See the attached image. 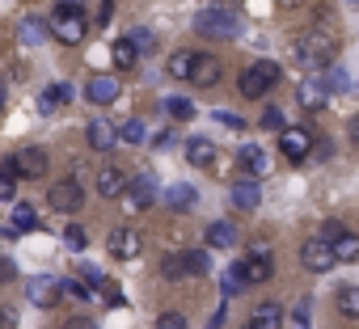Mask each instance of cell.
Returning a JSON list of instances; mask_svg holds the SVG:
<instances>
[{
    "instance_id": "cell-1",
    "label": "cell",
    "mask_w": 359,
    "mask_h": 329,
    "mask_svg": "<svg viewBox=\"0 0 359 329\" xmlns=\"http://www.w3.org/2000/svg\"><path fill=\"white\" fill-rule=\"evenodd\" d=\"M292 55H296L300 68H309V72H325V68L334 64V55H338V38L325 34V30H309V34L296 38Z\"/></svg>"
},
{
    "instance_id": "cell-2",
    "label": "cell",
    "mask_w": 359,
    "mask_h": 329,
    "mask_svg": "<svg viewBox=\"0 0 359 329\" xmlns=\"http://www.w3.org/2000/svg\"><path fill=\"white\" fill-rule=\"evenodd\" d=\"M51 34H55L60 43H68V47L85 43L89 18H85V5H81V0H60V5H55V13H51Z\"/></svg>"
},
{
    "instance_id": "cell-3",
    "label": "cell",
    "mask_w": 359,
    "mask_h": 329,
    "mask_svg": "<svg viewBox=\"0 0 359 329\" xmlns=\"http://www.w3.org/2000/svg\"><path fill=\"white\" fill-rule=\"evenodd\" d=\"M195 30L208 34V38H237V34H241V13L229 9V5H208V9L195 18Z\"/></svg>"
},
{
    "instance_id": "cell-4",
    "label": "cell",
    "mask_w": 359,
    "mask_h": 329,
    "mask_svg": "<svg viewBox=\"0 0 359 329\" xmlns=\"http://www.w3.org/2000/svg\"><path fill=\"white\" fill-rule=\"evenodd\" d=\"M279 76H283V68L279 64H254V68H245L241 72V80H237V89H241V97H250V102H258V97H266L275 85H279Z\"/></svg>"
},
{
    "instance_id": "cell-5",
    "label": "cell",
    "mask_w": 359,
    "mask_h": 329,
    "mask_svg": "<svg viewBox=\"0 0 359 329\" xmlns=\"http://www.w3.org/2000/svg\"><path fill=\"white\" fill-rule=\"evenodd\" d=\"M313 148H317V135L309 131V127H283L279 131V152L287 156V160H309L313 156Z\"/></svg>"
},
{
    "instance_id": "cell-6",
    "label": "cell",
    "mask_w": 359,
    "mask_h": 329,
    "mask_svg": "<svg viewBox=\"0 0 359 329\" xmlns=\"http://www.w3.org/2000/svg\"><path fill=\"white\" fill-rule=\"evenodd\" d=\"M47 203H51L55 211H64V216H68V211H81V207H85V190H81V182H76V178H60V182L47 190Z\"/></svg>"
},
{
    "instance_id": "cell-7",
    "label": "cell",
    "mask_w": 359,
    "mask_h": 329,
    "mask_svg": "<svg viewBox=\"0 0 359 329\" xmlns=\"http://www.w3.org/2000/svg\"><path fill=\"white\" fill-rule=\"evenodd\" d=\"M300 262H304V270L325 274V270L334 266V245H330L325 237H309V241L300 245Z\"/></svg>"
},
{
    "instance_id": "cell-8",
    "label": "cell",
    "mask_w": 359,
    "mask_h": 329,
    "mask_svg": "<svg viewBox=\"0 0 359 329\" xmlns=\"http://www.w3.org/2000/svg\"><path fill=\"white\" fill-rule=\"evenodd\" d=\"M123 199H127L131 211H148V207L156 203V178H152V174H135V178L127 182V195H123Z\"/></svg>"
},
{
    "instance_id": "cell-9",
    "label": "cell",
    "mask_w": 359,
    "mask_h": 329,
    "mask_svg": "<svg viewBox=\"0 0 359 329\" xmlns=\"http://www.w3.org/2000/svg\"><path fill=\"white\" fill-rule=\"evenodd\" d=\"M26 295H30V304H39V308H55L60 304V279L55 274H34L30 283H26Z\"/></svg>"
},
{
    "instance_id": "cell-10",
    "label": "cell",
    "mask_w": 359,
    "mask_h": 329,
    "mask_svg": "<svg viewBox=\"0 0 359 329\" xmlns=\"http://www.w3.org/2000/svg\"><path fill=\"white\" fill-rule=\"evenodd\" d=\"M237 160H241V169H245L250 182H258V178L271 174V156H266L258 144H241V148H237Z\"/></svg>"
},
{
    "instance_id": "cell-11",
    "label": "cell",
    "mask_w": 359,
    "mask_h": 329,
    "mask_svg": "<svg viewBox=\"0 0 359 329\" xmlns=\"http://www.w3.org/2000/svg\"><path fill=\"white\" fill-rule=\"evenodd\" d=\"M220 76H224V64H220L216 55H195V64H191V85L212 89V85H220Z\"/></svg>"
},
{
    "instance_id": "cell-12",
    "label": "cell",
    "mask_w": 359,
    "mask_h": 329,
    "mask_svg": "<svg viewBox=\"0 0 359 329\" xmlns=\"http://www.w3.org/2000/svg\"><path fill=\"white\" fill-rule=\"evenodd\" d=\"M13 160H18V178H47V164H51V160H47V152H43V148H34V144H30V148H22Z\"/></svg>"
},
{
    "instance_id": "cell-13",
    "label": "cell",
    "mask_w": 359,
    "mask_h": 329,
    "mask_svg": "<svg viewBox=\"0 0 359 329\" xmlns=\"http://www.w3.org/2000/svg\"><path fill=\"white\" fill-rule=\"evenodd\" d=\"M118 93H123V85H118V76H110V72H102V76H93V80L85 85V97H89L93 106H110Z\"/></svg>"
},
{
    "instance_id": "cell-14",
    "label": "cell",
    "mask_w": 359,
    "mask_h": 329,
    "mask_svg": "<svg viewBox=\"0 0 359 329\" xmlns=\"http://www.w3.org/2000/svg\"><path fill=\"white\" fill-rule=\"evenodd\" d=\"M85 139H89L93 152H110V148H118V127H110L106 118H93L85 127Z\"/></svg>"
},
{
    "instance_id": "cell-15",
    "label": "cell",
    "mask_w": 359,
    "mask_h": 329,
    "mask_svg": "<svg viewBox=\"0 0 359 329\" xmlns=\"http://www.w3.org/2000/svg\"><path fill=\"white\" fill-rule=\"evenodd\" d=\"M127 182H131V178L118 169V164H106V169L97 174V195H102V199H123V195H127Z\"/></svg>"
},
{
    "instance_id": "cell-16",
    "label": "cell",
    "mask_w": 359,
    "mask_h": 329,
    "mask_svg": "<svg viewBox=\"0 0 359 329\" xmlns=\"http://www.w3.org/2000/svg\"><path fill=\"white\" fill-rule=\"evenodd\" d=\"M140 245H144V241H140L135 228H114V232H110V253H114L118 262H131V258L140 253Z\"/></svg>"
},
{
    "instance_id": "cell-17",
    "label": "cell",
    "mask_w": 359,
    "mask_h": 329,
    "mask_svg": "<svg viewBox=\"0 0 359 329\" xmlns=\"http://www.w3.org/2000/svg\"><path fill=\"white\" fill-rule=\"evenodd\" d=\"M187 160L195 164V169H208V164H216V144H212L208 135L187 139Z\"/></svg>"
},
{
    "instance_id": "cell-18",
    "label": "cell",
    "mask_w": 359,
    "mask_h": 329,
    "mask_svg": "<svg viewBox=\"0 0 359 329\" xmlns=\"http://www.w3.org/2000/svg\"><path fill=\"white\" fill-rule=\"evenodd\" d=\"M250 325L254 329H283V308L271 300V304H258L254 312H250Z\"/></svg>"
},
{
    "instance_id": "cell-19",
    "label": "cell",
    "mask_w": 359,
    "mask_h": 329,
    "mask_svg": "<svg viewBox=\"0 0 359 329\" xmlns=\"http://www.w3.org/2000/svg\"><path fill=\"white\" fill-rule=\"evenodd\" d=\"M195 199H199V195H195V186H187V182H177V186L165 190V207H169V211H191Z\"/></svg>"
},
{
    "instance_id": "cell-20",
    "label": "cell",
    "mask_w": 359,
    "mask_h": 329,
    "mask_svg": "<svg viewBox=\"0 0 359 329\" xmlns=\"http://www.w3.org/2000/svg\"><path fill=\"white\" fill-rule=\"evenodd\" d=\"M296 97H300V106L304 110H321L325 102H330V93L317 85V76H309V80H300V89H296Z\"/></svg>"
},
{
    "instance_id": "cell-21",
    "label": "cell",
    "mask_w": 359,
    "mask_h": 329,
    "mask_svg": "<svg viewBox=\"0 0 359 329\" xmlns=\"http://www.w3.org/2000/svg\"><path fill=\"white\" fill-rule=\"evenodd\" d=\"M330 245H334V262H359V237H355V232L342 228Z\"/></svg>"
},
{
    "instance_id": "cell-22",
    "label": "cell",
    "mask_w": 359,
    "mask_h": 329,
    "mask_svg": "<svg viewBox=\"0 0 359 329\" xmlns=\"http://www.w3.org/2000/svg\"><path fill=\"white\" fill-rule=\"evenodd\" d=\"M233 203H237L241 211H254V207L262 203V190H258V182H250V178H245V182H237V186H233Z\"/></svg>"
},
{
    "instance_id": "cell-23",
    "label": "cell",
    "mask_w": 359,
    "mask_h": 329,
    "mask_svg": "<svg viewBox=\"0 0 359 329\" xmlns=\"http://www.w3.org/2000/svg\"><path fill=\"white\" fill-rule=\"evenodd\" d=\"M245 266V287H258V283H266L271 274H275V262L271 258H250V262H241Z\"/></svg>"
},
{
    "instance_id": "cell-24",
    "label": "cell",
    "mask_w": 359,
    "mask_h": 329,
    "mask_svg": "<svg viewBox=\"0 0 359 329\" xmlns=\"http://www.w3.org/2000/svg\"><path fill=\"white\" fill-rule=\"evenodd\" d=\"M191 64H195V51H173L169 64H165V72L173 80H191Z\"/></svg>"
},
{
    "instance_id": "cell-25",
    "label": "cell",
    "mask_w": 359,
    "mask_h": 329,
    "mask_svg": "<svg viewBox=\"0 0 359 329\" xmlns=\"http://www.w3.org/2000/svg\"><path fill=\"white\" fill-rule=\"evenodd\" d=\"M161 274H165L169 283H182V279H191V270H187V253H165V262H161Z\"/></svg>"
},
{
    "instance_id": "cell-26",
    "label": "cell",
    "mask_w": 359,
    "mask_h": 329,
    "mask_svg": "<svg viewBox=\"0 0 359 329\" xmlns=\"http://www.w3.org/2000/svg\"><path fill=\"white\" fill-rule=\"evenodd\" d=\"M110 55H114V68H118V72H131L135 59H140V51L131 47V38H118V43L110 47Z\"/></svg>"
},
{
    "instance_id": "cell-27",
    "label": "cell",
    "mask_w": 359,
    "mask_h": 329,
    "mask_svg": "<svg viewBox=\"0 0 359 329\" xmlns=\"http://www.w3.org/2000/svg\"><path fill=\"white\" fill-rule=\"evenodd\" d=\"M317 85H321L325 93H346V89H351L346 72H342V68H334V64H330L325 72H317Z\"/></svg>"
},
{
    "instance_id": "cell-28",
    "label": "cell",
    "mask_w": 359,
    "mask_h": 329,
    "mask_svg": "<svg viewBox=\"0 0 359 329\" xmlns=\"http://www.w3.org/2000/svg\"><path fill=\"white\" fill-rule=\"evenodd\" d=\"M43 228V220L34 216V207L30 203H18L13 207V232H39Z\"/></svg>"
},
{
    "instance_id": "cell-29",
    "label": "cell",
    "mask_w": 359,
    "mask_h": 329,
    "mask_svg": "<svg viewBox=\"0 0 359 329\" xmlns=\"http://www.w3.org/2000/svg\"><path fill=\"white\" fill-rule=\"evenodd\" d=\"M208 245H216V249H233V245H237V228L224 224V220H216V224L208 228Z\"/></svg>"
},
{
    "instance_id": "cell-30",
    "label": "cell",
    "mask_w": 359,
    "mask_h": 329,
    "mask_svg": "<svg viewBox=\"0 0 359 329\" xmlns=\"http://www.w3.org/2000/svg\"><path fill=\"white\" fill-rule=\"evenodd\" d=\"M334 304H338V312H342L346 321H359V287H338Z\"/></svg>"
},
{
    "instance_id": "cell-31",
    "label": "cell",
    "mask_w": 359,
    "mask_h": 329,
    "mask_svg": "<svg viewBox=\"0 0 359 329\" xmlns=\"http://www.w3.org/2000/svg\"><path fill=\"white\" fill-rule=\"evenodd\" d=\"M18 34H22V43H26V47H39V43L51 34V26H43L39 18H26V22L18 26Z\"/></svg>"
},
{
    "instance_id": "cell-32",
    "label": "cell",
    "mask_w": 359,
    "mask_h": 329,
    "mask_svg": "<svg viewBox=\"0 0 359 329\" xmlns=\"http://www.w3.org/2000/svg\"><path fill=\"white\" fill-rule=\"evenodd\" d=\"M241 287H245V266L233 262V266L224 270V279H220V291H224V300H229V295H237Z\"/></svg>"
},
{
    "instance_id": "cell-33",
    "label": "cell",
    "mask_w": 359,
    "mask_h": 329,
    "mask_svg": "<svg viewBox=\"0 0 359 329\" xmlns=\"http://www.w3.org/2000/svg\"><path fill=\"white\" fill-rule=\"evenodd\" d=\"M165 114H169L173 122H191V118H195V106H191L187 97H169V102H165Z\"/></svg>"
},
{
    "instance_id": "cell-34",
    "label": "cell",
    "mask_w": 359,
    "mask_h": 329,
    "mask_svg": "<svg viewBox=\"0 0 359 329\" xmlns=\"http://www.w3.org/2000/svg\"><path fill=\"white\" fill-rule=\"evenodd\" d=\"M118 144H144V122L140 118H127L118 127Z\"/></svg>"
},
{
    "instance_id": "cell-35",
    "label": "cell",
    "mask_w": 359,
    "mask_h": 329,
    "mask_svg": "<svg viewBox=\"0 0 359 329\" xmlns=\"http://www.w3.org/2000/svg\"><path fill=\"white\" fill-rule=\"evenodd\" d=\"M208 266H212V262H208V253H203V249H191V253H187V270H191V279L208 274Z\"/></svg>"
},
{
    "instance_id": "cell-36",
    "label": "cell",
    "mask_w": 359,
    "mask_h": 329,
    "mask_svg": "<svg viewBox=\"0 0 359 329\" xmlns=\"http://www.w3.org/2000/svg\"><path fill=\"white\" fill-rule=\"evenodd\" d=\"M60 291H64V295H72V300H89V295H93L81 279H60Z\"/></svg>"
},
{
    "instance_id": "cell-37",
    "label": "cell",
    "mask_w": 359,
    "mask_h": 329,
    "mask_svg": "<svg viewBox=\"0 0 359 329\" xmlns=\"http://www.w3.org/2000/svg\"><path fill=\"white\" fill-rule=\"evenodd\" d=\"M156 329H187V316L177 312V308H169V312L156 316Z\"/></svg>"
},
{
    "instance_id": "cell-38",
    "label": "cell",
    "mask_w": 359,
    "mask_h": 329,
    "mask_svg": "<svg viewBox=\"0 0 359 329\" xmlns=\"http://www.w3.org/2000/svg\"><path fill=\"white\" fill-rule=\"evenodd\" d=\"M127 38H131V47H135V51H140V55H148V51H152V47H156V43H152V34H148V30H131V34H127Z\"/></svg>"
},
{
    "instance_id": "cell-39",
    "label": "cell",
    "mask_w": 359,
    "mask_h": 329,
    "mask_svg": "<svg viewBox=\"0 0 359 329\" xmlns=\"http://www.w3.org/2000/svg\"><path fill=\"white\" fill-rule=\"evenodd\" d=\"M262 127H266V131H283V127H287V122H283V110H279V106L262 110Z\"/></svg>"
},
{
    "instance_id": "cell-40",
    "label": "cell",
    "mask_w": 359,
    "mask_h": 329,
    "mask_svg": "<svg viewBox=\"0 0 359 329\" xmlns=\"http://www.w3.org/2000/svg\"><path fill=\"white\" fill-rule=\"evenodd\" d=\"M64 245H68V249H85V228H81V224H68V228H64Z\"/></svg>"
},
{
    "instance_id": "cell-41",
    "label": "cell",
    "mask_w": 359,
    "mask_h": 329,
    "mask_svg": "<svg viewBox=\"0 0 359 329\" xmlns=\"http://www.w3.org/2000/svg\"><path fill=\"white\" fill-rule=\"evenodd\" d=\"M93 22H97V26H110V22H114V0H102V5L93 9Z\"/></svg>"
},
{
    "instance_id": "cell-42",
    "label": "cell",
    "mask_w": 359,
    "mask_h": 329,
    "mask_svg": "<svg viewBox=\"0 0 359 329\" xmlns=\"http://www.w3.org/2000/svg\"><path fill=\"white\" fill-rule=\"evenodd\" d=\"M55 110H60V97H55V89H47L39 97V114H55Z\"/></svg>"
},
{
    "instance_id": "cell-43",
    "label": "cell",
    "mask_w": 359,
    "mask_h": 329,
    "mask_svg": "<svg viewBox=\"0 0 359 329\" xmlns=\"http://www.w3.org/2000/svg\"><path fill=\"white\" fill-rule=\"evenodd\" d=\"M309 312H313V308H309V300H300V304H296V312H292V321H296L300 329H309V325H313V316H309Z\"/></svg>"
},
{
    "instance_id": "cell-44",
    "label": "cell",
    "mask_w": 359,
    "mask_h": 329,
    "mask_svg": "<svg viewBox=\"0 0 359 329\" xmlns=\"http://www.w3.org/2000/svg\"><path fill=\"white\" fill-rule=\"evenodd\" d=\"M13 190H18V178H5V174H0V203H9Z\"/></svg>"
},
{
    "instance_id": "cell-45",
    "label": "cell",
    "mask_w": 359,
    "mask_h": 329,
    "mask_svg": "<svg viewBox=\"0 0 359 329\" xmlns=\"http://www.w3.org/2000/svg\"><path fill=\"white\" fill-rule=\"evenodd\" d=\"M216 118L224 122V127H233V131H241L245 122H241V114H229V110H216Z\"/></svg>"
},
{
    "instance_id": "cell-46",
    "label": "cell",
    "mask_w": 359,
    "mask_h": 329,
    "mask_svg": "<svg viewBox=\"0 0 359 329\" xmlns=\"http://www.w3.org/2000/svg\"><path fill=\"white\" fill-rule=\"evenodd\" d=\"M173 144H177V135H173V131H161V135L152 139V148H161V152H169Z\"/></svg>"
},
{
    "instance_id": "cell-47",
    "label": "cell",
    "mask_w": 359,
    "mask_h": 329,
    "mask_svg": "<svg viewBox=\"0 0 359 329\" xmlns=\"http://www.w3.org/2000/svg\"><path fill=\"white\" fill-rule=\"evenodd\" d=\"M13 274H18L13 262H9V258H0V283H13Z\"/></svg>"
},
{
    "instance_id": "cell-48",
    "label": "cell",
    "mask_w": 359,
    "mask_h": 329,
    "mask_svg": "<svg viewBox=\"0 0 359 329\" xmlns=\"http://www.w3.org/2000/svg\"><path fill=\"white\" fill-rule=\"evenodd\" d=\"M18 325V312L13 308H0V329H13Z\"/></svg>"
},
{
    "instance_id": "cell-49",
    "label": "cell",
    "mask_w": 359,
    "mask_h": 329,
    "mask_svg": "<svg viewBox=\"0 0 359 329\" xmlns=\"http://www.w3.org/2000/svg\"><path fill=\"white\" fill-rule=\"evenodd\" d=\"M250 258H271V245H266V241H254V245H250Z\"/></svg>"
},
{
    "instance_id": "cell-50",
    "label": "cell",
    "mask_w": 359,
    "mask_h": 329,
    "mask_svg": "<svg viewBox=\"0 0 359 329\" xmlns=\"http://www.w3.org/2000/svg\"><path fill=\"white\" fill-rule=\"evenodd\" d=\"M64 329H97V325H93V321H89V316H72V321H68V325H64Z\"/></svg>"
},
{
    "instance_id": "cell-51",
    "label": "cell",
    "mask_w": 359,
    "mask_h": 329,
    "mask_svg": "<svg viewBox=\"0 0 359 329\" xmlns=\"http://www.w3.org/2000/svg\"><path fill=\"white\" fill-rule=\"evenodd\" d=\"M346 135H351V144H355V148H359V114H355V118H351V122H346Z\"/></svg>"
},
{
    "instance_id": "cell-52",
    "label": "cell",
    "mask_w": 359,
    "mask_h": 329,
    "mask_svg": "<svg viewBox=\"0 0 359 329\" xmlns=\"http://www.w3.org/2000/svg\"><path fill=\"white\" fill-rule=\"evenodd\" d=\"M55 97H60V106L72 102V85H55Z\"/></svg>"
},
{
    "instance_id": "cell-53",
    "label": "cell",
    "mask_w": 359,
    "mask_h": 329,
    "mask_svg": "<svg viewBox=\"0 0 359 329\" xmlns=\"http://www.w3.org/2000/svg\"><path fill=\"white\" fill-rule=\"evenodd\" d=\"M224 312H229V308H224V304H220V308H216V312H212V329H220V325H224Z\"/></svg>"
},
{
    "instance_id": "cell-54",
    "label": "cell",
    "mask_w": 359,
    "mask_h": 329,
    "mask_svg": "<svg viewBox=\"0 0 359 329\" xmlns=\"http://www.w3.org/2000/svg\"><path fill=\"white\" fill-rule=\"evenodd\" d=\"M275 5H283V9H300V0H275Z\"/></svg>"
},
{
    "instance_id": "cell-55",
    "label": "cell",
    "mask_w": 359,
    "mask_h": 329,
    "mask_svg": "<svg viewBox=\"0 0 359 329\" xmlns=\"http://www.w3.org/2000/svg\"><path fill=\"white\" fill-rule=\"evenodd\" d=\"M0 110H5V80H0Z\"/></svg>"
},
{
    "instance_id": "cell-56",
    "label": "cell",
    "mask_w": 359,
    "mask_h": 329,
    "mask_svg": "<svg viewBox=\"0 0 359 329\" xmlns=\"http://www.w3.org/2000/svg\"><path fill=\"white\" fill-rule=\"evenodd\" d=\"M241 329H254V325H250V321H245V325H241Z\"/></svg>"
},
{
    "instance_id": "cell-57",
    "label": "cell",
    "mask_w": 359,
    "mask_h": 329,
    "mask_svg": "<svg viewBox=\"0 0 359 329\" xmlns=\"http://www.w3.org/2000/svg\"><path fill=\"white\" fill-rule=\"evenodd\" d=\"M351 5H359V0H351Z\"/></svg>"
}]
</instances>
